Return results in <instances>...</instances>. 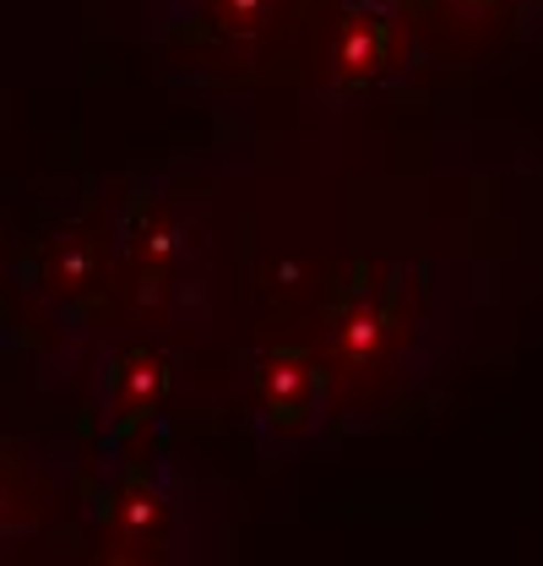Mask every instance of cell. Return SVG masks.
I'll list each match as a JSON object with an SVG mask.
<instances>
[{
    "instance_id": "6da1fadb",
    "label": "cell",
    "mask_w": 543,
    "mask_h": 566,
    "mask_svg": "<svg viewBox=\"0 0 543 566\" xmlns=\"http://www.w3.org/2000/svg\"><path fill=\"white\" fill-rule=\"evenodd\" d=\"M407 268L353 262L332 289L327 311V365L332 376H375L403 349L407 327Z\"/></svg>"
},
{
    "instance_id": "7a4b0ae2",
    "label": "cell",
    "mask_w": 543,
    "mask_h": 566,
    "mask_svg": "<svg viewBox=\"0 0 543 566\" xmlns=\"http://www.w3.org/2000/svg\"><path fill=\"white\" fill-rule=\"evenodd\" d=\"M251 415L262 447L294 452L332 415V365L305 344H267L251 359Z\"/></svg>"
},
{
    "instance_id": "3957f363",
    "label": "cell",
    "mask_w": 543,
    "mask_h": 566,
    "mask_svg": "<svg viewBox=\"0 0 543 566\" xmlns=\"http://www.w3.org/2000/svg\"><path fill=\"white\" fill-rule=\"evenodd\" d=\"M115 251L131 273L136 294L163 305L174 289H191V262L202 251V234L191 223V208L163 191H136L115 218Z\"/></svg>"
},
{
    "instance_id": "277c9868",
    "label": "cell",
    "mask_w": 543,
    "mask_h": 566,
    "mask_svg": "<svg viewBox=\"0 0 543 566\" xmlns=\"http://www.w3.org/2000/svg\"><path fill=\"white\" fill-rule=\"evenodd\" d=\"M403 55V11L386 0H353L342 11L338 33H332V55H327V87L332 98H359L370 87H381Z\"/></svg>"
},
{
    "instance_id": "5b68a950",
    "label": "cell",
    "mask_w": 543,
    "mask_h": 566,
    "mask_svg": "<svg viewBox=\"0 0 543 566\" xmlns=\"http://www.w3.org/2000/svg\"><path fill=\"white\" fill-rule=\"evenodd\" d=\"M174 517H180V495L169 485V469L163 463H136V469H120L115 485L104 491V528L115 545H126L136 556L169 545L174 534Z\"/></svg>"
},
{
    "instance_id": "8992f818",
    "label": "cell",
    "mask_w": 543,
    "mask_h": 566,
    "mask_svg": "<svg viewBox=\"0 0 543 566\" xmlns=\"http://www.w3.org/2000/svg\"><path fill=\"white\" fill-rule=\"evenodd\" d=\"M163 392H169V359L158 349H120L109 354L104 365V424H109V441H126L131 430L152 420L163 409Z\"/></svg>"
},
{
    "instance_id": "52a82bcc",
    "label": "cell",
    "mask_w": 543,
    "mask_h": 566,
    "mask_svg": "<svg viewBox=\"0 0 543 566\" xmlns=\"http://www.w3.org/2000/svg\"><path fill=\"white\" fill-rule=\"evenodd\" d=\"M39 289L55 294V305H76L98 289V251L82 234H55L39 256Z\"/></svg>"
},
{
    "instance_id": "ba28073f",
    "label": "cell",
    "mask_w": 543,
    "mask_h": 566,
    "mask_svg": "<svg viewBox=\"0 0 543 566\" xmlns=\"http://www.w3.org/2000/svg\"><path fill=\"white\" fill-rule=\"evenodd\" d=\"M267 11L272 0H212V17L223 33H256V28H267Z\"/></svg>"
},
{
    "instance_id": "9c48e42d",
    "label": "cell",
    "mask_w": 543,
    "mask_h": 566,
    "mask_svg": "<svg viewBox=\"0 0 543 566\" xmlns=\"http://www.w3.org/2000/svg\"><path fill=\"white\" fill-rule=\"evenodd\" d=\"M0 523H6V491H0Z\"/></svg>"
}]
</instances>
